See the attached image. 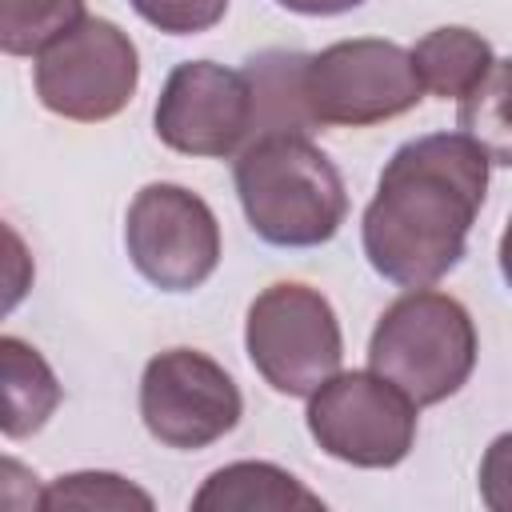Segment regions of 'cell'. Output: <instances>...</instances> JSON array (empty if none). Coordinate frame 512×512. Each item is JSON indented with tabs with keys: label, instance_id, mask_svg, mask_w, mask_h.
<instances>
[{
	"label": "cell",
	"instance_id": "cell-1",
	"mask_svg": "<svg viewBox=\"0 0 512 512\" xmlns=\"http://www.w3.org/2000/svg\"><path fill=\"white\" fill-rule=\"evenodd\" d=\"M492 160L464 132H428L392 152L364 208L360 244L376 276L400 288L444 280L480 216Z\"/></svg>",
	"mask_w": 512,
	"mask_h": 512
},
{
	"label": "cell",
	"instance_id": "cell-2",
	"mask_svg": "<svg viewBox=\"0 0 512 512\" xmlns=\"http://www.w3.org/2000/svg\"><path fill=\"white\" fill-rule=\"evenodd\" d=\"M232 180L248 228L276 248H320L348 216V192L336 164L304 132L248 140Z\"/></svg>",
	"mask_w": 512,
	"mask_h": 512
},
{
	"label": "cell",
	"instance_id": "cell-3",
	"mask_svg": "<svg viewBox=\"0 0 512 512\" xmlns=\"http://www.w3.org/2000/svg\"><path fill=\"white\" fill-rule=\"evenodd\" d=\"M472 312L436 288L396 296L368 340V368L404 388L420 408L456 396L476 368Z\"/></svg>",
	"mask_w": 512,
	"mask_h": 512
},
{
	"label": "cell",
	"instance_id": "cell-4",
	"mask_svg": "<svg viewBox=\"0 0 512 512\" xmlns=\"http://www.w3.org/2000/svg\"><path fill=\"white\" fill-rule=\"evenodd\" d=\"M244 348L272 392L300 400L332 380L344 360L336 308L300 280H276L248 304Z\"/></svg>",
	"mask_w": 512,
	"mask_h": 512
},
{
	"label": "cell",
	"instance_id": "cell-5",
	"mask_svg": "<svg viewBox=\"0 0 512 512\" xmlns=\"http://www.w3.org/2000/svg\"><path fill=\"white\" fill-rule=\"evenodd\" d=\"M420 96L424 84L412 52L392 40H336L304 60V108L312 124L368 128L412 112Z\"/></svg>",
	"mask_w": 512,
	"mask_h": 512
},
{
	"label": "cell",
	"instance_id": "cell-6",
	"mask_svg": "<svg viewBox=\"0 0 512 512\" xmlns=\"http://www.w3.org/2000/svg\"><path fill=\"white\" fill-rule=\"evenodd\" d=\"M32 84L52 116L100 124L124 112L136 96L140 52L120 24L104 16H84L44 52H36Z\"/></svg>",
	"mask_w": 512,
	"mask_h": 512
},
{
	"label": "cell",
	"instance_id": "cell-7",
	"mask_svg": "<svg viewBox=\"0 0 512 512\" xmlns=\"http://www.w3.org/2000/svg\"><path fill=\"white\" fill-rule=\"evenodd\" d=\"M420 404L380 372H336L308 396V432L340 464L396 468L416 444Z\"/></svg>",
	"mask_w": 512,
	"mask_h": 512
},
{
	"label": "cell",
	"instance_id": "cell-8",
	"mask_svg": "<svg viewBox=\"0 0 512 512\" xmlns=\"http://www.w3.org/2000/svg\"><path fill=\"white\" fill-rule=\"evenodd\" d=\"M132 268L160 292H192L220 264L216 212L184 184H144L124 216Z\"/></svg>",
	"mask_w": 512,
	"mask_h": 512
},
{
	"label": "cell",
	"instance_id": "cell-9",
	"mask_svg": "<svg viewBox=\"0 0 512 512\" xmlns=\"http://www.w3.org/2000/svg\"><path fill=\"white\" fill-rule=\"evenodd\" d=\"M244 416L236 380L200 348H164L140 376V420L152 440L196 452L224 440Z\"/></svg>",
	"mask_w": 512,
	"mask_h": 512
},
{
	"label": "cell",
	"instance_id": "cell-10",
	"mask_svg": "<svg viewBox=\"0 0 512 512\" xmlns=\"http://www.w3.org/2000/svg\"><path fill=\"white\" fill-rule=\"evenodd\" d=\"M256 104L252 84L244 72L212 64V60H184L168 72L152 128L160 144L180 156H240L244 140H252Z\"/></svg>",
	"mask_w": 512,
	"mask_h": 512
},
{
	"label": "cell",
	"instance_id": "cell-11",
	"mask_svg": "<svg viewBox=\"0 0 512 512\" xmlns=\"http://www.w3.org/2000/svg\"><path fill=\"white\" fill-rule=\"evenodd\" d=\"M196 512H288L324 508V500L304 488L288 468L268 460H236L216 468L192 496Z\"/></svg>",
	"mask_w": 512,
	"mask_h": 512
},
{
	"label": "cell",
	"instance_id": "cell-12",
	"mask_svg": "<svg viewBox=\"0 0 512 512\" xmlns=\"http://www.w3.org/2000/svg\"><path fill=\"white\" fill-rule=\"evenodd\" d=\"M0 380H4V416L0 428L8 440H24L48 424L60 408V380L48 360L20 336H0Z\"/></svg>",
	"mask_w": 512,
	"mask_h": 512
},
{
	"label": "cell",
	"instance_id": "cell-13",
	"mask_svg": "<svg viewBox=\"0 0 512 512\" xmlns=\"http://www.w3.org/2000/svg\"><path fill=\"white\" fill-rule=\"evenodd\" d=\"M408 52H412L424 92H432L440 100H464L496 64L492 44L480 32L460 28V24L424 32Z\"/></svg>",
	"mask_w": 512,
	"mask_h": 512
},
{
	"label": "cell",
	"instance_id": "cell-14",
	"mask_svg": "<svg viewBox=\"0 0 512 512\" xmlns=\"http://www.w3.org/2000/svg\"><path fill=\"white\" fill-rule=\"evenodd\" d=\"M304 60L300 52H260L248 60L244 76L252 84L256 124L252 140L268 132H308L312 116L304 108Z\"/></svg>",
	"mask_w": 512,
	"mask_h": 512
},
{
	"label": "cell",
	"instance_id": "cell-15",
	"mask_svg": "<svg viewBox=\"0 0 512 512\" xmlns=\"http://www.w3.org/2000/svg\"><path fill=\"white\" fill-rule=\"evenodd\" d=\"M456 124L484 148L492 164L512 168V56L496 60L492 72L460 100Z\"/></svg>",
	"mask_w": 512,
	"mask_h": 512
},
{
	"label": "cell",
	"instance_id": "cell-16",
	"mask_svg": "<svg viewBox=\"0 0 512 512\" xmlns=\"http://www.w3.org/2000/svg\"><path fill=\"white\" fill-rule=\"evenodd\" d=\"M84 20V0H0V48L36 56Z\"/></svg>",
	"mask_w": 512,
	"mask_h": 512
},
{
	"label": "cell",
	"instance_id": "cell-17",
	"mask_svg": "<svg viewBox=\"0 0 512 512\" xmlns=\"http://www.w3.org/2000/svg\"><path fill=\"white\" fill-rule=\"evenodd\" d=\"M36 508H44V512H60V508H108V512L140 508V512H152L156 500L116 472H68V476H56L48 488H40Z\"/></svg>",
	"mask_w": 512,
	"mask_h": 512
},
{
	"label": "cell",
	"instance_id": "cell-18",
	"mask_svg": "<svg viewBox=\"0 0 512 512\" xmlns=\"http://www.w3.org/2000/svg\"><path fill=\"white\" fill-rule=\"evenodd\" d=\"M140 20L168 36H196L224 20L228 0H128Z\"/></svg>",
	"mask_w": 512,
	"mask_h": 512
},
{
	"label": "cell",
	"instance_id": "cell-19",
	"mask_svg": "<svg viewBox=\"0 0 512 512\" xmlns=\"http://www.w3.org/2000/svg\"><path fill=\"white\" fill-rule=\"evenodd\" d=\"M476 488L484 508L492 512H512V432H500L484 456H480V472H476Z\"/></svg>",
	"mask_w": 512,
	"mask_h": 512
},
{
	"label": "cell",
	"instance_id": "cell-20",
	"mask_svg": "<svg viewBox=\"0 0 512 512\" xmlns=\"http://www.w3.org/2000/svg\"><path fill=\"white\" fill-rule=\"evenodd\" d=\"M276 4L288 12H300V16H340V12L360 8L364 0H276Z\"/></svg>",
	"mask_w": 512,
	"mask_h": 512
},
{
	"label": "cell",
	"instance_id": "cell-21",
	"mask_svg": "<svg viewBox=\"0 0 512 512\" xmlns=\"http://www.w3.org/2000/svg\"><path fill=\"white\" fill-rule=\"evenodd\" d=\"M500 276H504V284L512 288V216H508V224H504V232H500Z\"/></svg>",
	"mask_w": 512,
	"mask_h": 512
}]
</instances>
